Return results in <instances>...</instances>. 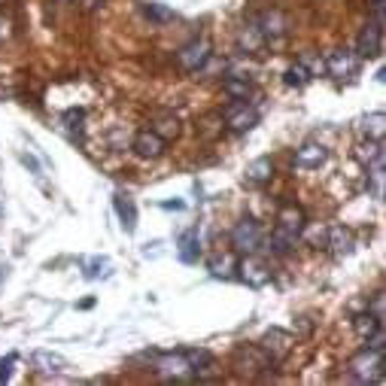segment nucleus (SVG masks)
I'll list each match as a JSON object with an SVG mask.
<instances>
[{
  "label": "nucleus",
  "mask_w": 386,
  "mask_h": 386,
  "mask_svg": "<svg viewBox=\"0 0 386 386\" xmlns=\"http://www.w3.org/2000/svg\"><path fill=\"white\" fill-rule=\"evenodd\" d=\"M383 368H386L383 350L365 347L356 359H350V377H353L356 383H380L383 380Z\"/></svg>",
  "instance_id": "nucleus-1"
},
{
  "label": "nucleus",
  "mask_w": 386,
  "mask_h": 386,
  "mask_svg": "<svg viewBox=\"0 0 386 386\" xmlns=\"http://www.w3.org/2000/svg\"><path fill=\"white\" fill-rule=\"evenodd\" d=\"M262 225H259L256 219H249V217H244L241 222L234 225V231H231V246L237 249V253H256L259 246H262Z\"/></svg>",
  "instance_id": "nucleus-2"
},
{
  "label": "nucleus",
  "mask_w": 386,
  "mask_h": 386,
  "mask_svg": "<svg viewBox=\"0 0 386 386\" xmlns=\"http://www.w3.org/2000/svg\"><path fill=\"white\" fill-rule=\"evenodd\" d=\"M210 58H213V52H210L207 40H192V43H186V46L177 52V64L183 67V71H189V73L204 71Z\"/></svg>",
  "instance_id": "nucleus-3"
},
{
  "label": "nucleus",
  "mask_w": 386,
  "mask_h": 386,
  "mask_svg": "<svg viewBox=\"0 0 386 386\" xmlns=\"http://www.w3.org/2000/svg\"><path fill=\"white\" fill-rule=\"evenodd\" d=\"M155 371L162 374V377H170V380H189L195 377V368H192V362L186 353H165L155 359Z\"/></svg>",
  "instance_id": "nucleus-4"
},
{
  "label": "nucleus",
  "mask_w": 386,
  "mask_h": 386,
  "mask_svg": "<svg viewBox=\"0 0 386 386\" xmlns=\"http://www.w3.org/2000/svg\"><path fill=\"white\" fill-rule=\"evenodd\" d=\"M225 125H229L234 134H244L259 125V110L253 104H246V100H234V104L225 110Z\"/></svg>",
  "instance_id": "nucleus-5"
},
{
  "label": "nucleus",
  "mask_w": 386,
  "mask_h": 386,
  "mask_svg": "<svg viewBox=\"0 0 386 386\" xmlns=\"http://www.w3.org/2000/svg\"><path fill=\"white\" fill-rule=\"evenodd\" d=\"M237 274H241V280L253 289L268 286V280H271V271L265 268V262H259L256 253H246V259L237 262Z\"/></svg>",
  "instance_id": "nucleus-6"
},
{
  "label": "nucleus",
  "mask_w": 386,
  "mask_h": 386,
  "mask_svg": "<svg viewBox=\"0 0 386 386\" xmlns=\"http://www.w3.org/2000/svg\"><path fill=\"white\" fill-rule=\"evenodd\" d=\"M359 58H377L383 52V25L380 21H368L365 31L359 33Z\"/></svg>",
  "instance_id": "nucleus-7"
},
{
  "label": "nucleus",
  "mask_w": 386,
  "mask_h": 386,
  "mask_svg": "<svg viewBox=\"0 0 386 386\" xmlns=\"http://www.w3.org/2000/svg\"><path fill=\"white\" fill-rule=\"evenodd\" d=\"M328 162V150L323 143H304L295 150V167H301V170H320L323 165Z\"/></svg>",
  "instance_id": "nucleus-8"
},
{
  "label": "nucleus",
  "mask_w": 386,
  "mask_h": 386,
  "mask_svg": "<svg viewBox=\"0 0 386 386\" xmlns=\"http://www.w3.org/2000/svg\"><path fill=\"white\" fill-rule=\"evenodd\" d=\"M292 344H295V338L289 332H283V328H271V332L262 338V344H259V347L265 350L271 362H280L292 350Z\"/></svg>",
  "instance_id": "nucleus-9"
},
{
  "label": "nucleus",
  "mask_w": 386,
  "mask_h": 386,
  "mask_svg": "<svg viewBox=\"0 0 386 386\" xmlns=\"http://www.w3.org/2000/svg\"><path fill=\"white\" fill-rule=\"evenodd\" d=\"M259 31H262L265 43H280L283 37H286V19H283L280 9H268V13L259 16Z\"/></svg>",
  "instance_id": "nucleus-10"
},
{
  "label": "nucleus",
  "mask_w": 386,
  "mask_h": 386,
  "mask_svg": "<svg viewBox=\"0 0 386 386\" xmlns=\"http://www.w3.org/2000/svg\"><path fill=\"white\" fill-rule=\"evenodd\" d=\"M356 64H359V58H356L353 52L338 49V52H332V55L325 58V73L335 76V79H347V76L356 73Z\"/></svg>",
  "instance_id": "nucleus-11"
},
{
  "label": "nucleus",
  "mask_w": 386,
  "mask_h": 386,
  "mask_svg": "<svg viewBox=\"0 0 386 386\" xmlns=\"http://www.w3.org/2000/svg\"><path fill=\"white\" fill-rule=\"evenodd\" d=\"M165 146H167V140H162V137H158V134L150 128V131H140L137 137H134L131 150L137 152L140 158H150V162H152V158H162V155H165Z\"/></svg>",
  "instance_id": "nucleus-12"
},
{
  "label": "nucleus",
  "mask_w": 386,
  "mask_h": 386,
  "mask_svg": "<svg viewBox=\"0 0 386 386\" xmlns=\"http://www.w3.org/2000/svg\"><path fill=\"white\" fill-rule=\"evenodd\" d=\"M277 231H283V234H289L292 241H298L301 237V229H304V213L298 210V207H283L280 213H277V225H274Z\"/></svg>",
  "instance_id": "nucleus-13"
},
{
  "label": "nucleus",
  "mask_w": 386,
  "mask_h": 386,
  "mask_svg": "<svg viewBox=\"0 0 386 386\" xmlns=\"http://www.w3.org/2000/svg\"><path fill=\"white\" fill-rule=\"evenodd\" d=\"M271 177H274V162H271L268 155L249 162L246 170H244V183L246 186H265V183H271Z\"/></svg>",
  "instance_id": "nucleus-14"
},
{
  "label": "nucleus",
  "mask_w": 386,
  "mask_h": 386,
  "mask_svg": "<svg viewBox=\"0 0 386 386\" xmlns=\"http://www.w3.org/2000/svg\"><path fill=\"white\" fill-rule=\"evenodd\" d=\"M222 92L231 100H246L249 95H253V83H249L244 73H229L222 79Z\"/></svg>",
  "instance_id": "nucleus-15"
},
{
  "label": "nucleus",
  "mask_w": 386,
  "mask_h": 386,
  "mask_svg": "<svg viewBox=\"0 0 386 386\" xmlns=\"http://www.w3.org/2000/svg\"><path fill=\"white\" fill-rule=\"evenodd\" d=\"M383 113H371V116H362L356 122V131L362 140H383Z\"/></svg>",
  "instance_id": "nucleus-16"
},
{
  "label": "nucleus",
  "mask_w": 386,
  "mask_h": 386,
  "mask_svg": "<svg viewBox=\"0 0 386 386\" xmlns=\"http://www.w3.org/2000/svg\"><path fill=\"white\" fill-rule=\"evenodd\" d=\"M237 43H241L244 52H259L265 46V37H262V31H259L256 21H249V25H244L241 33H237Z\"/></svg>",
  "instance_id": "nucleus-17"
},
{
  "label": "nucleus",
  "mask_w": 386,
  "mask_h": 386,
  "mask_svg": "<svg viewBox=\"0 0 386 386\" xmlns=\"http://www.w3.org/2000/svg\"><path fill=\"white\" fill-rule=\"evenodd\" d=\"M33 365H37L43 374H58L67 368V359L58 356V353H49V350H40L37 356H33Z\"/></svg>",
  "instance_id": "nucleus-18"
},
{
  "label": "nucleus",
  "mask_w": 386,
  "mask_h": 386,
  "mask_svg": "<svg viewBox=\"0 0 386 386\" xmlns=\"http://www.w3.org/2000/svg\"><path fill=\"white\" fill-rule=\"evenodd\" d=\"M116 213L125 225V231H134L137 229V207H134V201L128 195H116Z\"/></svg>",
  "instance_id": "nucleus-19"
},
{
  "label": "nucleus",
  "mask_w": 386,
  "mask_h": 386,
  "mask_svg": "<svg viewBox=\"0 0 386 386\" xmlns=\"http://www.w3.org/2000/svg\"><path fill=\"white\" fill-rule=\"evenodd\" d=\"M328 246H332L335 256H347L350 249H353V234H350V229H328Z\"/></svg>",
  "instance_id": "nucleus-20"
},
{
  "label": "nucleus",
  "mask_w": 386,
  "mask_h": 386,
  "mask_svg": "<svg viewBox=\"0 0 386 386\" xmlns=\"http://www.w3.org/2000/svg\"><path fill=\"white\" fill-rule=\"evenodd\" d=\"M353 328H356V335L365 340V338H371L374 332H380V328H383V320H380V316H374L371 311H365V313H359L356 320H353Z\"/></svg>",
  "instance_id": "nucleus-21"
},
{
  "label": "nucleus",
  "mask_w": 386,
  "mask_h": 386,
  "mask_svg": "<svg viewBox=\"0 0 386 386\" xmlns=\"http://www.w3.org/2000/svg\"><path fill=\"white\" fill-rule=\"evenodd\" d=\"M201 256V246H198V231H186L179 237V259H183L186 265H195Z\"/></svg>",
  "instance_id": "nucleus-22"
},
{
  "label": "nucleus",
  "mask_w": 386,
  "mask_h": 386,
  "mask_svg": "<svg viewBox=\"0 0 386 386\" xmlns=\"http://www.w3.org/2000/svg\"><path fill=\"white\" fill-rule=\"evenodd\" d=\"M311 71H308V67H304L301 61H295V64H289L286 67V73H283V83H286L289 88H301V85H308L311 83Z\"/></svg>",
  "instance_id": "nucleus-23"
},
{
  "label": "nucleus",
  "mask_w": 386,
  "mask_h": 386,
  "mask_svg": "<svg viewBox=\"0 0 386 386\" xmlns=\"http://www.w3.org/2000/svg\"><path fill=\"white\" fill-rule=\"evenodd\" d=\"M207 268H210L213 277L229 280V277H234V271H237V259L234 256H217V259H210Z\"/></svg>",
  "instance_id": "nucleus-24"
},
{
  "label": "nucleus",
  "mask_w": 386,
  "mask_h": 386,
  "mask_svg": "<svg viewBox=\"0 0 386 386\" xmlns=\"http://www.w3.org/2000/svg\"><path fill=\"white\" fill-rule=\"evenodd\" d=\"M301 234H304V241H308L311 246H316V249H325L328 246V225H304L301 229Z\"/></svg>",
  "instance_id": "nucleus-25"
},
{
  "label": "nucleus",
  "mask_w": 386,
  "mask_h": 386,
  "mask_svg": "<svg viewBox=\"0 0 386 386\" xmlns=\"http://www.w3.org/2000/svg\"><path fill=\"white\" fill-rule=\"evenodd\" d=\"M85 110H67L64 113V128L73 134L76 140H83V131H85Z\"/></svg>",
  "instance_id": "nucleus-26"
},
{
  "label": "nucleus",
  "mask_w": 386,
  "mask_h": 386,
  "mask_svg": "<svg viewBox=\"0 0 386 386\" xmlns=\"http://www.w3.org/2000/svg\"><path fill=\"white\" fill-rule=\"evenodd\" d=\"M152 131H155L162 140L177 137V134H179V119H177V116H162V119L155 122V128H152Z\"/></svg>",
  "instance_id": "nucleus-27"
},
{
  "label": "nucleus",
  "mask_w": 386,
  "mask_h": 386,
  "mask_svg": "<svg viewBox=\"0 0 386 386\" xmlns=\"http://www.w3.org/2000/svg\"><path fill=\"white\" fill-rule=\"evenodd\" d=\"M143 13L150 16L152 21H158V25H167V21H174V9H167V6H162V4H146Z\"/></svg>",
  "instance_id": "nucleus-28"
},
{
  "label": "nucleus",
  "mask_w": 386,
  "mask_h": 386,
  "mask_svg": "<svg viewBox=\"0 0 386 386\" xmlns=\"http://www.w3.org/2000/svg\"><path fill=\"white\" fill-rule=\"evenodd\" d=\"M107 268H110V262H107V259H95V262L92 265H88V271H85V277H104L107 274Z\"/></svg>",
  "instance_id": "nucleus-29"
},
{
  "label": "nucleus",
  "mask_w": 386,
  "mask_h": 386,
  "mask_svg": "<svg viewBox=\"0 0 386 386\" xmlns=\"http://www.w3.org/2000/svg\"><path fill=\"white\" fill-rule=\"evenodd\" d=\"M16 365V356H6V362H0V380H9V368Z\"/></svg>",
  "instance_id": "nucleus-30"
},
{
  "label": "nucleus",
  "mask_w": 386,
  "mask_h": 386,
  "mask_svg": "<svg viewBox=\"0 0 386 386\" xmlns=\"http://www.w3.org/2000/svg\"><path fill=\"white\" fill-rule=\"evenodd\" d=\"M4 98H13V85L4 83V76H0V100H4Z\"/></svg>",
  "instance_id": "nucleus-31"
},
{
  "label": "nucleus",
  "mask_w": 386,
  "mask_h": 386,
  "mask_svg": "<svg viewBox=\"0 0 386 386\" xmlns=\"http://www.w3.org/2000/svg\"><path fill=\"white\" fill-rule=\"evenodd\" d=\"M162 207L165 210H183V204H179V201H167V204H162Z\"/></svg>",
  "instance_id": "nucleus-32"
}]
</instances>
